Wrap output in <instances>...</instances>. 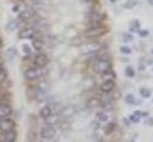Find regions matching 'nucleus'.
Returning <instances> with one entry per match:
<instances>
[{"label":"nucleus","mask_w":153,"mask_h":142,"mask_svg":"<svg viewBox=\"0 0 153 142\" xmlns=\"http://www.w3.org/2000/svg\"><path fill=\"white\" fill-rule=\"evenodd\" d=\"M152 54H153V49H152Z\"/></svg>","instance_id":"e433bc0d"},{"label":"nucleus","mask_w":153,"mask_h":142,"mask_svg":"<svg viewBox=\"0 0 153 142\" xmlns=\"http://www.w3.org/2000/svg\"><path fill=\"white\" fill-rule=\"evenodd\" d=\"M147 115H148L147 112H145V111H143V112H142V111H140V117H141V116H147Z\"/></svg>","instance_id":"473e14b6"},{"label":"nucleus","mask_w":153,"mask_h":142,"mask_svg":"<svg viewBox=\"0 0 153 142\" xmlns=\"http://www.w3.org/2000/svg\"><path fill=\"white\" fill-rule=\"evenodd\" d=\"M14 122L7 117L0 118V131H8V130H13L14 129Z\"/></svg>","instance_id":"39448f33"},{"label":"nucleus","mask_w":153,"mask_h":142,"mask_svg":"<svg viewBox=\"0 0 153 142\" xmlns=\"http://www.w3.org/2000/svg\"><path fill=\"white\" fill-rule=\"evenodd\" d=\"M137 32H139L140 37H147V36H148V33H149V32H148L147 30H143V31L141 30V31H137Z\"/></svg>","instance_id":"2f4dec72"},{"label":"nucleus","mask_w":153,"mask_h":142,"mask_svg":"<svg viewBox=\"0 0 153 142\" xmlns=\"http://www.w3.org/2000/svg\"><path fill=\"white\" fill-rule=\"evenodd\" d=\"M6 78H7V74H6L5 69L0 70V84H4V82H5V80H6Z\"/></svg>","instance_id":"cd10ccee"},{"label":"nucleus","mask_w":153,"mask_h":142,"mask_svg":"<svg viewBox=\"0 0 153 142\" xmlns=\"http://www.w3.org/2000/svg\"><path fill=\"white\" fill-rule=\"evenodd\" d=\"M35 14H36V11L31 7H29V8H25L24 11H22L19 13V18L22 20H27V19H31L32 17H35Z\"/></svg>","instance_id":"6e6552de"},{"label":"nucleus","mask_w":153,"mask_h":142,"mask_svg":"<svg viewBox=\"0 0 153 142\" xmlns=\"http://www.w3.org/2000/svg\"><path fill=\"white\" fill-rule=\"evenodd\" d=\"M110 62L108 60H104V58H99L94 63H93V69L98 73H104L106 70L110 69Z\"/></svg>","instance_id":"f03ea898"},{"label":"nucleus","mask_w":153,"mask_h":142,"mask_svg":"<svg viewBox=\"0 0 153 142\" xmlns=\"http://www.w3.org/2000/svg\"><path fill=\"white\" fill-rule=\"evenodd\" d=\"M126 74H127V76H128V78H134V75H135L134 68H131L130 66H128V67L126 68Z\"/></svg>","instance_id":"5701e85b"},{"label":"nucleus","mask_w":153,"mask_h":142,"mask_svg":"<svg viewBox=\"0 0 153 142\" xmlns=\"http://www.w3.org/2000/svg\"><path fill=\"white\" fill-rule=\"evenodd\" d=\"M105 32H106V27L100 24V25H96V26H90L85 35L88 38H98V37L103 36Z\"/></svg>","instance_id":"f257e3e1"},{"label":"nucleus","mask_w":153,"mask_h":142,"mask_svg":"<svg viewBox=\"0 0 153 142\" xmlns=\"http://www.w3.org/2000/svg\"><path fill=\"white\" fill-rule=\"evenodd\" d=\"M7 54H11V55H8V60H12V58L14 57V54H16V50H14V49L12 48L11 50H8V51H7Z\"/></svg>","instance_id":"7c9ffc66"},{"label":"nucleus","mask_w":153,"mask_h":142,"mask_svg":"<svg viewBox=\"0 0 153 142\" xmlns=\"http://www.w3.org/2000/svg\"><path fill=\"white\" fill-rule=\"evenodd\" d=\"M110 1H112V2H114V1H116V0H110Z\"/></svg>","instance_id":"c9c22d12"},{"label":"nucleus","mask_w":153,"mask_h":142,"mask_svg":"<svg viewBox=\"0 0 153 142\" xmlns=\"http://www.w3.org/2000/svg\"><path fill=\"white\" fill-rule=\"evenodd\" d=\"M139 26H140L139 20H134V21L130 24V31H131V32H137V31H139Z\"/></svg>","instance_id":"412c9836"},{"label":"nucleus","mask_w":153,"mask_h":142,"mask_svg":"<svg viewBox=\"0 0 153 142\" xmlns=\"http://www.w3.org/2000/svg\"><path fill=\"white\" fill-rule=\"evenodd\" d=\"M32 45H33V48H35L36 50H41V49L43 48V42H42V39H39V38H33V39H32Z\"/></svg>","instance_id":"f3484780"},{"label":"nucleus","mask_w":153,"mask_h":142,"mask_svg":"<svg viewBox=\"0 0 153 142\" xmlns=\"http://www.w3.org/2000/svg\"><path fill=\"white\" fill-rule=\"evenodd\" d=\"M50 115H53V109H51V106L50 105H45V106H43L42 109H41V111H39V116L42 117V118H47V117H49Z\"/></svg>","instance_id":"ddd939ff"},{"label":"nucleus","mask_w":153,"mask_h":142,"mask_svg":"<svg viewBox=\"0 0 153 142\" xmlns=\"http://www.w3.org/2000/svg\"><path fill=\"white\" fill-rule=\"evenodd\" d=\"M11 112H12V109H11L10 105H7V104H0V118L7 117Z\"/></svg>","instance_id":"f8f14e48"},{"label":"nucleus","mask_w":153,"mask_h":142,"mask_svg":"<svg viewBox=\"0 0 153 142\" xmlns=\"http://www.w3.org/2000/svg\"><path fill=\"white\" fill-rule=\"evenodd\" d=\"M124 99H126V103H127V104H129V105L136 104V103H135V98H134V95H133V94H130V93H129V94H127Z\"/></svg>","instance_id":"4be33fe9"},{"label":"nucleus","mask_w":153,"mask_h":142,"mask_svg":"<svg viewBox=\"0 0 153 142\" xmlns=\"http://www.w3.org/2000/svg\"><path fill=\"white\" fill-rule=\"evenodd\" d=\"M135 5H136V1H134V0H129L124 6H126L127 8H133Z\"/></svg>","instance_id":"c85d7f7f"},{"label":"nucleus","mask_w":153,"mask_h":142,"mask_svg":"<svg viewBox=\"0 0 153 142\" xmlns=\"http://www.w3.org/2000/svg\"><path fill=\"white\" fill-rule=\"evenodd\" d=\"M115 129H116V123L115 122H109V123H106L105 124V126H104V131H105V134H111L112 131H115Z\"/></svg>","instance_id":"dca6fc26"},{"label":"nucleus","mask_w":153,"mask_h":142,"mask_svg":"<svg viewBox=\"0 0 153 142\" xmlns=\"http://www.w3.org/2000/svg\"><path fill=\"white\" fill-rule=\"evenodd\" d=\"M97 118H98V121H100V122H105V121L108 119V116L105 115V112H98V113H97Z\"/></svg>","instance_id":"a878e982"},{"label":"nucleus","mask_w":153,"mask_h":142,"mask_svg":"<svg viewBox=\"0 0 153 142\" xmlns=\"http://www.w3.org/2000/svg\"><path fill=\"white\" fill-rule=\"evenodd\" d=\"M120 51H121L122 54H126V55H129V54L131 53V49H130L129 47H126V45H122V47L120 48Z\"/></svg>","instance_id":"393cba45"},{"label":"nucleus","mask_w":153,"mask_h":142,"mask_svg":"<svg viewBox=\"0 0 153 142\" xmlns=\"http://www.w3.org/2000/svg\"><path fill=\"white\" fill-rule=\"evenodd\" d=\"M148 2H149L151 6H153V0H148Z\"/></svg>","instance_id":"72a5a7b5"},{"label":"nucleus","mask_w":153,"mask_h":142,"mask_svg":"<svg viewBox=\"0 0 153 142\" xmlns=\"http://www.w3.org/2000/svg\"><path fill=\"white\" fill-rule=\"evenodd\" d=\"M129 119H130V122H133V123H139V121H140V111H135V112L129 117Z\"/></svg>","instance_id":"6ab92c4d"},{"label":"nucleus","mask_w":153,"mask_h":142,"mask_svg":"<svg viewBox=\"0 0 153 142\" xmlns=\"http://www.w3.org/2000/svg\"><path fill=\"white\" fill-rule=\"evenodd\" d=\"M4 68H2V66H1V63H0V70H2Z\"/></svg>","instance_id":"f704fd0d"},{"label":"nucleus","mask_w":153,"mask_h":142,"mask_svg":"<svg viewBox=\"0 0 153 142\" xmlns=\"http://www.w3.org/2000/svg\"><path fill=\"white\" fill-rule=\"evenodd\" d=\"M115 87V82L114 80H109V81H103L102 86H100V89L103 93H110Z\"/></svg>","instance_id":"9d476101"},{"label":"nucleus","mask_w":153,"mask_h":142,"mask_svg":"<svg viewBox=\"0 0 153 142\" xmlns=\"http://www.w3.org/2000/svg\"><path fill=\"white\" fill-rule=\"evenodd\" d=\"M16 27H17V20H11L7 24V30H10V31H13Z\"/></svg>","instance_id":"b1692460"},{"label":"nucleus","mask_w":153,"mask_h":142,"mask_svg":"<svg viewBox=\"0 0 153 142\" xmlns=\"http://www.w3.org/2000/svg\"><path fill=\"white\" fill-rule=\"evenodd\" d=\"M140 94L143 98H149L151 97V91L148 88H146V87H141L140 88Z\"/></svg>","instance_id":"aec40b11"},{"label":"nucleus","mask_w":153,"mask_h":142,"mask_svg":"<svg viewBox=\"0 0 153 142\" xmlns=\"http://www.w3.org/2000/svg\"><path fill=\"white\" fill-rule=\"evenodd\" d=\"M16 138H17V134H16L14 129L13 130H8V131H4L1 134V136H0V140L2 142H14Z\"/></svg>","instance_id":"423d86ee"},{"label":"nucleus","mask_w":153,"mask_h":142,"mask_svg":"<svg viewBox=\"0 0 153 142\" xmlns=\"http://www.w3.org/2000/svg\"><path fill=\"white\" fill-rule=\"evenodd\" d=\"M45 97H47L45 91H44L43 88H37V91H36V99H37L38 101H44Z\"/></svg>","instance_id":"2eb2a0df"},{"label":"nucleus","mask_w":153,"mask_h":142,"mask_svg":"<svg viewBox=\"0 0 153 142\" xmlns=\"http://www.w3.org/2000/svg\"><path fill=\"white\" fill-rule=\"evenodd\" d=\"M102 80L103 81H109V80H115V73L111 72L110 69L102 73Z\"/></svg>","instance_id":"4468645a"},{"label":"nucleus","mask_w":153,"mask_h":142,"mask_svg":"<svg viewBox=\"0 0 153 142\" xmlns=\"http://www.w3.org/2000/svg\"><path fill=\"white\" fill-rule=\"evenodd\" d=\"M33 62H35V64H36L37 67L42 68V67H44V66L47 64V62H48V57H47V55H45V54L39 53V54H37V55L35 56Z\"/></svg>","instance_id":"0eeeda50"},{"label":"nucleus","mask_w":153,"mask_h":142,"mask_svg":"<svg viewBox=\"0 0 153 142\" xmlns=\"http://www.w3.org/2000/svg\"><path fill=\"white\" fill-rule=\"evenodd\" d=\"M25 76H26L27 80H35L39 76V70L36 69V68H29L25 72Z\"/></svg>","instance_id":"9b49d317"},{"label":"nucleus","mask_w":153,"mask_h":142,"mask_svg":"<svg viewBox=\"0 0 153 142\" xmlns=\"http://www.w3.org/2000/svg\"><path fill=\"white\" fill-rule=\"evenodd\" d=\"M133 39V36L130 33H123L122 35V41L123 42H130Z\"/></svg>","instance_id":"bb28decb"},{"label":"nucleus","mask_w":153,"mask_h":142,"mask_svg":"<svg viewBox=\"0 0 153 142\" xmlns=\"http://www.w3.org/2000/svg\"><path fill=\"white\" fill-rule=\"evenodd\" d=\"M56 134V129L53 126V125H45L44 128H42L41 130V137L44 138V140H50L55 136Z\"/></svg>","instance_id":"20e7f679"},{"label":"nucleus","mask_w":153,"mask_h":142,"mask_svg":"<svg viewBox=\"0 0 153 142\" xmlns=\"http://www.w3.org/2000/svg\"><path fill=\"white\" fill-rule=\"evenodd\" d=\"M56 122H57V116L54 115V113L45 118V123H47L48 125H53V124H55Z\"/></svg>","instance_id":"a211bd4d"},{"label":"nucleus","mask_w":153,"mask_h":142,"mask_svg":"<svg viewBox=\"0 0 153 142\" xmlns=\"http://www.w3.org/2000/svg\"><path fill=\"white\" fill-rule=\"evenodd\" d=\"M103 19H104V16H103V14H100V13H98V12H91V13L88 14V18H87L90 26L100 25Z\"/></svg>","instance_id":"7ed1b4c3"},{"label":"nucleus","mask_w":153,"mask_h":142,"mask_svg":"<svg viewBox=\"0 0 153 142\" xmlns=\"http://www.w3.org/2000/svg\"><path fill=\"white\" fill-rule=\"evenodd\" d=\"M33 36H35V29L32 27H25L19 31L20 38H33Z\"/></svg>","instance_id":"1a4fd4ad"},{"label":"nucleus","mask_w":153,"mask_h":142,"mask_svg":"<svg viewBox=\"0 0 153 142\" xmlns=\"http://www.w3.org/2000/svg\"><path fill=\"white\" fill-rule=\"evenodd\" d=\"M23 50H24V53H25L26 55H30V54H31V49L29 48L27 44H24V45H23Z\"/></svg>","instance_id":"c756f323"}]
</instances>
